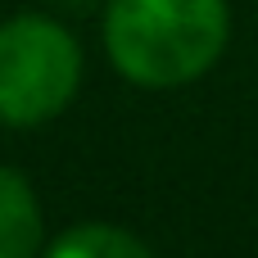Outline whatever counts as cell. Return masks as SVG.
<instances>
[{
  "instance_id": "1",
  "label": "cell",
  "mask_w": 258,
  "mask_h": 258,
  "mask_svg": "<svg viewBox=\"0 0 258 258\" xmlns=\"http://www.w3.org/2000/svg\"><path fill=\"white\" fill-rule=\"evenodd\" d=\"M104 45L141 86L195 82L227 45V0H109Z\"/></svg>"
},
{
  "instance_id": "2",
  "label": "cell",
  "mask_w": 258,
  "mask_h": 258,
  "mask_svg": "<svg viewBox=\"0 0 258 258\" xmlns=\"http://www.w3.org/2000/svg\"><path fill=\"white\" fill-rule=\"evenodd\" d=\"M82 77V50L54 18L18 14L0 27V122L41 127L68 109Z\"/></svg>"
},
{
  "instance_id": "4",
  "label": "cell",
  "mask_w": 258,
  "mask_h": 258,
  "mask_svg": "<svg viewBox=\"0 0 258 258\" xmlns=\"http://www.w3.org/2000/svg\"><path fill=\"white\" fill-rule=\"evenodd\" d=\"M45 258H154L150 245H141L132 231L122 227H104V222H82L68 236H59Z\"/></svg>"
},
{
  "instance_id": "3",
  "label": "cell",
  "mask_w": 258,
  "mask_h": 258,
  "mask_svg": "<svg viewBox=\"0 0 258 258\" xmlns=\"http://www.w3.org/2000/svg\"><path fill=\"white\" fill-rule=\"evenodd\" d=\"M41 249V204L14 168H0V258H36Z\"/></svg>"
}]
</instances>
